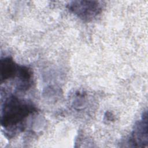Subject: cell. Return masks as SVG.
<instances>
[{"mask_svg":"<svg viewBox=\"0 0 148 148\" xmlns=\"http://www.w3.org/2000/svg\"><path fill=\"white\" fill-rule=\"evenodd\" d=\"M36 111V108L32 103L11 95L5 99L2 105L1 125L8 131L23 130V122Z\"/></svg>","mask_w":148,"mask_h":148,"instance_id":"6da1fadb","label":"cell"},{"mask_svg":"<svg viewBox=\"0 0 148 148\" xmlns=\"http://www.w3.org/2000/svg\"><path fill=\"white\" fill-rule=\"evenodd\" d=\"M66 7L77 17L87 21L96 18L102 10V5L97 1H73Z\"/></svg>","mask_w":148,"mask_h":148,"instance_id":"7a4b0ae2","label":"cell"},{"mask_svg":"<svg viewBox=\"0 0 148 148\" xmlns=\"http://www.w3.org/2000/svg\"><path fill=\"white\" fill-rule=\"evenodd\" d=\"M146 111L141 120L135 125L130 139V142L134 147H147L148 143L147 116Z\"/></svg>","mask_w":148,"mask_h":148,"instance_id":"3957f363","label":"cell"},{"mask_svg":"<svg viewBox=\"0 0 148 148\" xmlns=\"http://www.w3.org/2000/svg\"><path fill=\"white\" fill-rule=\"evenodd\" d=\"M20 65L16 64L11 57H6L0 60V79L2 83L9 79L17 77Z\"/></svg>","mask_w":148,"mask_h":148,"instance_id":"277c9868","label":"cell"},{"mask_svg":"<svg viewBox=\"0 0 148 148\" xmlns=\"http://www.w3.org/2000/svg\"><path fill=\"white\" fill-rule=\"evenodd\" d=\"M32 73L31 70L27 66L20 65L17 75L16 88L19 91H25L28 90L32 83Z\"/></svg>","mask_w":148,"mask_h":148,"instance_id":"5b68a950","label":"cell"}]
</instances>
